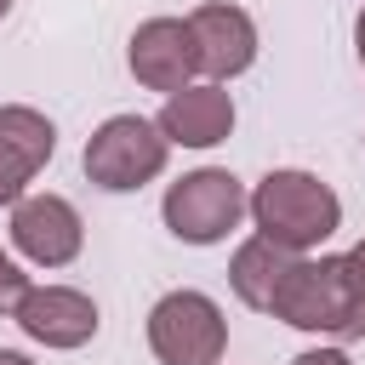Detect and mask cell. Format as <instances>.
<instances>
[{
  "instance_id": "5",
  "label": "cell",
  "mask_w": 365,
  "mask_h": 365,
  "mask_svg": "<svg viewBox=\"0 0 365 365\" xmlns=\"http://www.w3.org/2000/svg\"><path fill=\"white\" fill-rule=\"evenodd\" d=\"M268 314L285 319L291 331L348 336V262L342 257H297Z\"/></svg>"
},
{
  "instance_id": "3",
  "label": "cell",
  "mask_w": 365,
  "mask_h": 365,
  "mask_svg": "<svg viewBox=\"0 0 365 365\" xmlns=\"http://www.w3.org/2000/svg\"><path fill=\"white\" fill-rule=\"evenodd\" d=\"M86 177L97 182V188H108V194H131V188H143V182H154L160 171H165V160H171V143H165V131L154 125V120H143V114H114V120H103L91 137H86Z\"/></svg>"
},
{
  "instance_id": "15",
  "label": "cell",
  "mask_w": 365,
  "mask_h": 365,
  "mask_svg": "<svg viewBox=\"0 0 365 365\" xmlns=\"http://www.w3.org/2000/svg\"><path fill=\"white\" fill-rule=\"evenodd\" d=\"M291 365H354L342 348H308V354H297Z\"/></svg>"
},
{
  "instance_id": "8",
  "label": "cell",
  "mask_w": 365,
  "mask_h": 365,
  "mask_svg": "<svg viewBox=\"0 0 365 365\" xmlns=\"http://www.w3.org/2000/svg\"><path fill=\"white\" fill-rule=\"evenodd\" d=\"M125 63L137 74V86L148 91H182L194 86L200 74V57H194V34H188V17H148L137 23L131 46H125Z\"/></svg>"
},
{
  "instance_id": "18",
  "label": "cell",
  "mask_w": 365,
  "mask_h": 365,
  "mask_svg": "<svg viewBox=\"0 0 365 365\" xmlns=\"http://www.w3.org/2000/svg\"><path fill=\"white\" fill-rule=\"evenodd\" d=\"M354 51H359V63H365V11H359V23H354Z\"/></svg>"
},
{
  "instance_id": "9",
  "label": "cell",
  "mask_w": 365,
  "mask_h": 365,
  "mask_svg": "<svg viewBox=\"0 0 365 365\" xmlns=\"http://www.w3.org/2000/svg\"><path fill=\"white\" fill-rule=\"evenodd\" d=\"M154 125L165 131L171 148H217L234 131V97L217 80H194V86H182V91L165 97V108H160Z\"/></svg>"
},
{
  "instance_id": "11",
  "label": "cell",
  "mask_w": 365,
  "mask_h": 365,
  "mask_svg": "<svg viewBox=\"0 0 365 365\" xmlns=\"http://www.w3.org/2000/svg\"><path fill=\"white\" fill-rule=\"evenodd\" d=\"M51 148H57V131H51V120L40 108H29V103L0 108V177L6 182H17V188L34 182L40 165L51 160Z\"/></svg>"
},
{
  "instance_id": "13",
  "label": "cell",
  "mask_w": 365,
  "mask_h": 365,
  "mask_svg": "<svg viewBox=\"0 0 365 365\" xmlns=\"http://www.w3.org/2000/svg\"><path fill=\"white\" fill-rule=\"evenodd\" d=\"M342 262H348V336H365V240H354Z\"/></svg>"
},
{
  "instance_id": "1",
  "label": "cell",
  "mask_w": 365,
  "mask_h": 365,
  "mask_svg": "<svg viewBox=\"0 0 365 365\" xmlns=\"http://www.w3.org/2000/svg\"><path fill=\"white\" fill-rule=\"evenodd\" d=\"M251 222L262 240L308 257L314 245H325L342 228V200L331 194V182H319L314 171L279 165L251 188Z\"/></svg>"
},
{
  "instance_id": "10",
  "label": "cell",
  "mask_w": 365,
  "mask_h": 365,
  "mask_svg": "<svg viewBox=\"0 0 365 365\" xmlns=\"http://www.w3.org/2000/svg\"><path fill=\"white\" fill-rule=\"evenodd\" d=\"M11 319L23 325V336L46 348H86L97 336V302L74 285H34Z\"/></svg>"
},
{
  "instance_id": "7",
  "label": "cell",
  "mask_w": 365,
  "mask_h": 365,
  "mask_svg": "<svg viewBox=\"0 0 365 365\" xmlns=\"http://www.w3.org/2000/svg\"><path fill=\"white\" fill-rule=\"evenodd\" d=\"M188 34H194V57H200V74L205 80H234L257 63V23L245 6H228V0H211V6H194L188 11Z\"/></svg>"
},
{
  "instance_id": "19",
  "label": "cell",
  "mask_w": 365,
  "mask_h": 365,
  "mask_svg": "<svg viewBox=\"0 0 365 365\" xmlns=\"http://www.w3.org/2000/svg\"><path fill=\"white\" fill-rule=\"evenodd\" d=\"M6 11H11V0H0V17H6Z\"/></svg>"
},
{
  "instance_id": "4",
  "label": "cell",
  "mask_w": 365,
  "mask_h": 365,
  "mask_svg": "<svg viewBox=\"0 0 365 365\" xmlns=\"http://www.w3.org/2000/svg\"><path fill=\"white\" fill-rule=\"evenodd\" d=\"M148 348L160 365H222L228 319L205 291H165L148 308Z\"/></svg>"
},
{
  "instance_id": "2",
  "label": "cell",
  "mask_w": 365,
  "mask_h": 365,
  "mask_svg": "<svg viewBox=\"0 0 365 365\" xmlns=\"http://www.w3.org/2000/svg\"><path fill=\"white\" fill-rule=\"evenodd\" d=\"M160 217L165 228L182 240V245H217L240 228V217H251V194L234 171L222 165H200L188 177H177L160 200Z\"/></svg>"
},
{
  "instance_id": "17",
  "label": "cell",
  "mask_w": 365,
  "mask_h": 365,
  "mask_svg": "<svg viewBox=\"0 0 365 365\" xmlns=\"http://www.w3.org/2000/svg\"><path fill=\"white\" fill-rule=\"evenodd\" d=\"M0 365H34L29 354H17V348H0Z\"/></svg>"
},
{
  "instance_id": "16",
  "label": "cell",
  "mask_w": 365,
  "mask_h": 365,
  "mask_svg": "<svg viewBox=\"0 0 365 365\" xmlns=\"http://www.w3.org/2000/svg\"><path fill=\"white\" fill-rule=\"evenodd\" d=\"M17 200H23V188H17V182H6V177H0V205H17Z\"/></svg>"
},
{
  "instance_id": "12",
  "label": "cell",
  "mask_w": 365,
  "mask_h": 365,
  "mask_svg": "<svg viewBox=\"0 0 365 365\" xmlns=\"http://www.w3.org/2000/svg\"><path fill=\"white\" fill-rule=\"evenodd\" d=\"M291 262H297V251L251 234V240L234 251V262H228V285H234V297H240L245 308L268 314L274 297H279V285H285V274H291Z\"/></svg>"
},
{
  "instance_id": "14",
  "label": "cell",
  "mask_w": 365,
  "mask_h": 365,
  "mask_svg": "<svg viewBox=\"0 0 365 365\" xmlns=\"http://www.w3.org/2000/svg\"><path fill=\"white\" fill-rule=\"evenodd\" d=\"M29 291H34V285H29V274H23V268H17V262L0 251V314H17Z\"/></svg>"
},
{
  "instance_id": "6",
  "label": "cell",
  "mask_w": 365,
  "mask_h": 365,
  "mask_svg": "<svg viewBox=\"0 0 365 365\" xmlns=\"http://www.w3.org/2000/svg\"><path fill=\"white\" fill-rule=\"evenodd\" d=\"M11 245L34 268H68L86 245V222L63 194H23L11 205Z\"/></svg>"
}]
</instances>
